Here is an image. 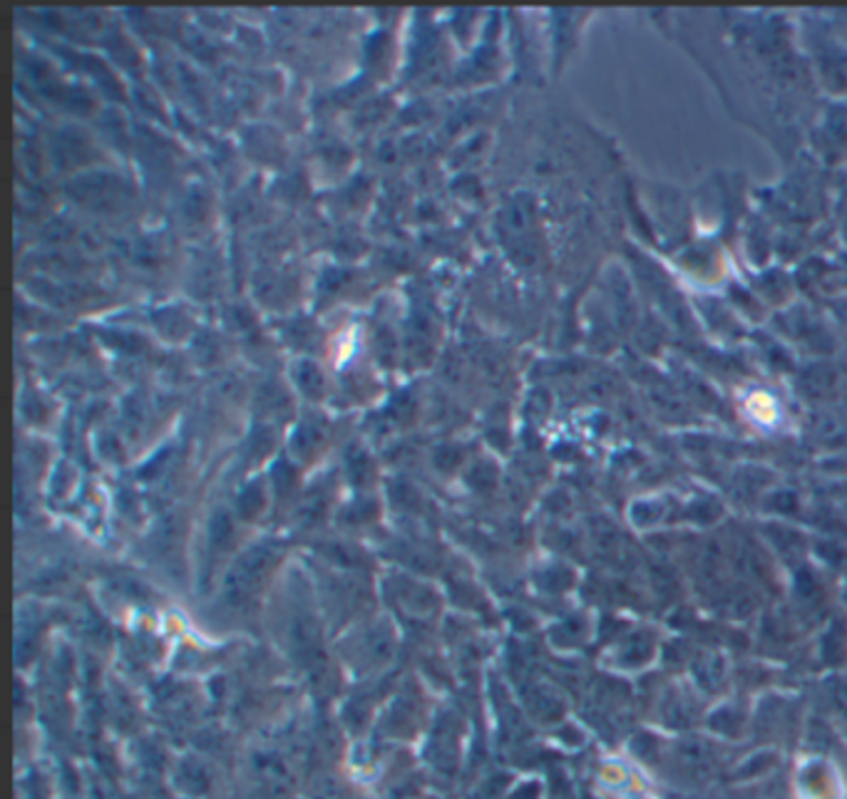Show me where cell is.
Here are the masks:
<instances>
[{"label": "cell", "mask_w": 847, "mask_h": 799, "mask_svg": "<svg viewBox=\"0 0 847 799\" xmlns=\"http://www.w3.org/2000/svg\"><path fill=\"white\" fill-rule=\"evenodd\" d=\"M693 673L703 685L716 688L723 680V661L716 653H701L693 663Z\"/></svg>", "instance_id": "1"}, {"label": "cell", "mask_w": 847, "mask_h": 799, "mask_svg": "<svg viewBox=\"0 0 847 799\" xmlns=\"http://www.w3.org/2000/svg\"><path fill=\"white\" fill-rule=\"evenodd\" d=\"M649 655H651V641L647 639V635H631L624 645V651H621V661L637 665V663L649 661Z\"/></svg>", "instance_id": "2"}, {"label": "cell", "mask_w": 847, "mask_h": 799, "mask_svg": "<svg viewBox=\"0 0 847 799\" xmlns=\"http://www.w3.org/2000/svg\"><path fill=\"white\" fill-rule=\"evenodd\" d=\"M823 658L828 663H838L845 658V633L840 631V625H833V629L825 633Z\"/></svg>", "instance_id": "3"}, {"label": "cell", "mask_w": 847, "mask_h": 799, "mask_svg": "<svg viewBox=\"0 0 847 799\" xmlns=\"http://www.w3.org/2000/svg\"><path fill=\"white\" fill-rule=\"evenodd\" d=\"M806 385H808V391H810L812 395H820V393H825V391H830V385H833V373H830L828 368H815L812 373H808Z\"/></svg>", "instance_id": "4"}, {"label": "cell", "mask_w": 847, "mask_h": 799, "mask_svg": "<svg viewBox=\"0 0 847 799\" xmlns=\"http://www.w3.org/2000/svg\"><path fill=\"white\" fill-rule=\"evenodd\" d=\"M651 579H653V586H657L661 593H673V591L679 589L677 579H673L671 571L663 569V566H653Z\"/></svg>", "instance_id": "5"}, {"label": "cell", "mask_w": 847, "mask_h": 799, "mask_svg": "<svg viewBox=\"0 0 847 799\" xmlns=\"http://www.w3.org/2000/svg\"><path fill=\"white\" fill-rule=\"evenodd\" d=\"M728 609H733V615H746L754 609V599L746 596V593H731V596H728Z\"/></svg>", "instance_id": "6"}]
</instances>
